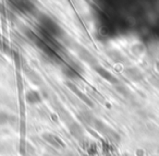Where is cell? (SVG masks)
Masks as SVG:
<instances>
[{
    "label": "cell",
    "mask_w": 159,
    "mask_h": 156,
    "mask_svg": "<svg viewBox=\"0 0 159 156\" xmlns=\"http://www.w3.org/2000/svg\"><path fill=\"white\" fill-rule=\"evenodd\" d=\"M26 99L30 104H35V103H38L40 102V96L38 95L37 92L35 91H31L26 94Z\"/></svg>",
    "instance_id": "cell-5"
},
{
    "label": "cell",
    "mask_w": 159,
    "mask_h": 156,
    "mask_svg": "<svg viewBox=\"0 0 159 156\" xmlns=\"http://www.w3.org/2000/svg\"><path fill=\"white\" fill-rule=\"evenodd\" d=\"M81 57H82L84 60H86L87 62H89V64H94V62L96 61L95 58H94L93 56L89 53V51L84 50V49H82V50H81Z\"/></svg>",
    "instance_id": "cell-6"
},
{
    "label": "cell",
    "mask_w": 159,
    "mask_h": 156,
    "mask_svg": "<svg viewBox=\"0 0 159 156\" xmlns=\"http://www.w3.org/2000/svg\"><path fill=\"white\" fill-rule=\"evenodd\" d=\"M68 85H69V87H70V88H71V90H72V91H73V92H74V93H75V94H76V95H77V96H79V97H80V98H81V99H82V101H83V102H84V103L89 104V106H93V104H92V103H91V101H89V98H87V97H86V96H85V95H84V94H82V92H80V91H79V90H77V87H76V86H74V85H73V84H70V83H68Z\"/></svg>",
    "instance_id": "cell-4"
},
{
    "label": "cell",
    "mask_w": 159,
    "mask_h": 156,
    "mask_svg": "<svg viewBox=\"0 0 159 156\" xmlns=\"http://www.w3.org/2000/svg\"><path fill=\"white\" fill-rule=\"evenodd\" d=\"M44 27L46 31H48L49 33L51 34H55V35H60V29L58 25H56L55 23L52 22L51 20H49V19H46V21H44Z\"/></svg>",
    "instance_id": "cell-2"
},
{
    "label": "cell",
    "mask_w": 159,
    "mask_h": 156,
    "mask_svg": "<svg viewBox=\"0 0 159 156\" xmlns=\"http://www.w3.org/2000/svg\"><path fill=\"white\" fill-rule=\"evenodd\" d=\"M43 136H44V139H46L49 143H51L52 145H55V146L61 147V146H63V145H64L63 142H62V141L60 140L58 136L52 135V134H50V133H46V134H44Z\"/></svg>",
    "instance_id": "cell-3"
},
{
    "label": "cell",
    "mask_w": 159,
    "mask_h": 156,
    "mask_svg": "<svg viewBox=\"0 0 159 156\" xmlns=\"http://www.w3.org/2000/svg\"><path fill=\"white\" fill-rule=\"evenodd\" d=\"M95 70H96V72L98 73V74L100 75L102 78H104L105 80H107L108 82H110V83H118V80L115 78V75H112L111 74L109 71H107L106 69H104L102 67H100V66H95Z\"/></svg>",
    "instance_id": "cell-1"
}]
</instances>
